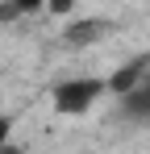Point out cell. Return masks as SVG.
<instances>
[{
  "label": "cell",
  "instance_id": "cell-1",
  "mask_svg": "<svg viewBox=\"0 0 150 154\" xmlns=\"http://www.w3.org/2000/svg\"><path fill=\"white\" fill-rule=\"evenodd\" d=\"M104 96V79L100 75H71L54 88V112L63 117H79Z\"/></svg>",
  "mask_w": 150,
  "mask_h": 154
},
{
  "label": "cell",
  "instance_id": "cell-2",
  "mask_svg": "<svg viewBox=\"0 0 150 154\" xmlns=\"http://www.w3.org/2000/svg\"><path fill=\"white\" fill-rule=\"evenodd\" d=\"M146 75H150V54H138V58L121 63L113 75L104 79V92H113V96H129V92H133Z\"/></svg>",
  "mask_w": 150,
  "mask_h": 154
},
{
  "label": "cell",
  "instance_id": "cell-3",
  "mask_svg": "<svg viewBox=\"0 0 150 154\" xmlns=\"http://www.w3.org/2000/svg\"><path fill=\"white\" fill-rule=\"evenodd\" d=\"M121 112L133 121V125H150V75L129 92V96H121Z\"/></svg>",
  "mask_w": 150,
  "mask_h": 154
},
{
  "label": "cell",
  "instance_id": "cell-4",
  "mask_svg": "<svg viewBox=\"0 0 150 154\" xmlns=\"http://www.w3.org/2000/svg\"><path fill=\"white\" fill-rule=\"evenodd\" d=\"M104 29H108V21H100V17H88V21H71V25H67V46H88V42H96Z\"/></svg>",
  "mask_w": 150,
  "mask_h": 154
},
{
  "label": "cell",
  "instance_id": "cell-5",
  "mask_svg": "<svg viewBox=\"0 0 150 154\" xmlns=\"http://www.w3.org/2000/svg\"><path fill=\"white\" fill-rule=\"evenodd\" d=\"M8 142H13V121H8V117H0V150H4Z\"/></svg>",
  "mask_w": 150,
  "mask_h": 154
},
{
  "label": "cell",
  "instance_id": "cell-6",
  "mask_svg": "<svg viewBox=\"0 0 150 154\" xmlns=\"http://www.w3.org/2000/svg\"><path fill=\"white\" fill-rule=\"evenodd\" d=\"M0 154H21V150H17V146H13V142H8V146H4V150H0Z\"/></svg>",
  "mask_w": 150,
  "mask_h": 154
}]
</instances>
